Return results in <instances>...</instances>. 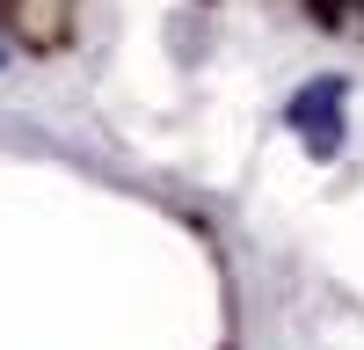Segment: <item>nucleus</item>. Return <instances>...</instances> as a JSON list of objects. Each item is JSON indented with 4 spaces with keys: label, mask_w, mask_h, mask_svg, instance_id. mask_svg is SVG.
Returning <instances> with one entry per match:
<instances>
[{
    "label": "nucleus",
    "mask_w": 364,
    "mask_h": 350,
    "mask_svg": "<svg viewBox=\"0 0 364 350\" xmlns=\"http://www.w3.org/2000/svg\"><path fill=\"white\" fill-rule=\"evenodd\" d=\"M343 95H350V88L336 80V73H321V80H306V88H299V95H291V132L299 139H306V154L314 161H336L343 154Z\"/></svg>",
    "instance_id": "f257e3e1"
},
{
    "label": "nucleus",
    "mask_w": 364,
    "mask_h": 350,
    "mask_svg": "<svg viewBox=\"0 0 364 350\" xmlns=\"http://www.w3.org/2000/svg\"><path fill=\"white\" fill-rule=\"evenodd\" d=\"M0 66H8V44H0Z\"/></svg>",
    "instance_id": "f03ea898"
}]
</instances>
